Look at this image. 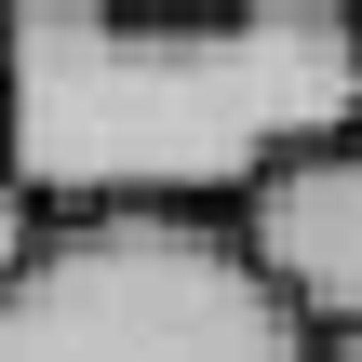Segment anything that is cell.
<instances>
[{"mask_svg": "<svg viewBox=\"0 0 362 362\" xmlns=\"http://www.w3.org/2000/svg\"><path fill=\"white\" fill-rule=\"evenodd\" d=\"M362 134V27L349 0L255 13H0V175L40 228L188 215L228 228L296 148Z\"/></svg>", "mask_w": 362, "mask_h": 362, "instance_id": "1", "label": "cell"}, {"mask_svg": "<svg viewBox=\"0 0 362 362\" xmlns=\"http://www.w3.org/2000/svg\"><path fill=\"white\" fill-rule=\"evenodd\" d=\"M0 362H309V336L228 228L94 215L40 228V255L0 282Z\"/></svg>", "mask_w": 362, "mask_h": 362, "instance_id": "2", "label": "cell"}, {"mask_svg": "<svg viewBox=\"0 0 362 362\" xmlns=\"http://www.w3.org/2000/svg\"><path fill=\"white\" fill-rule=\"evenodd\" d=\"M228 242H242V269L296 309L309 349H349L362 336V134L296 148V161L228 215Z\"/></svg>", "mask_w": 362, "mask_h": 362, "instance_id": "3", "label": "cell"}, {"mask_svg": "<svg viewBox=\"0 0 362 362\" xmlns=\"http://www.w3.org/2000/svg\"><path fill=\"white\" fill-rule=\"evenodd\" d=\"M27 255H40V215H27V188H13V175H0V282H13V269H27Z\"/></svg>", "mask_w": 362, "mask_h": 362, "instance_id": "4", "label": "cell"}, {"mask_svg": "<svg viewBox=\"0 0 362 362\" xmlns=\"http://www.w3.org/2000/svg\"><path fill=\"white\" fill-rule=\"evenodd\" d=\"M309 362H362V336H349V349H309Z\"/></svg>", "mask_w": 362, "mask_h": 362, "instance_id": "5", "label": "cell"}, {"mask_svg": "<svg viewBox=\"0 0 362 362\" xmlns=\"http://www.w3.org/2000/svg\"><path fill=\"white\" fill-rule=\"evenodd\" d=\"M349 27H362V0H349Z\"/></svg>", "mask_w": 362, "mask_h": 362, "instance_id": "6", "label": "cell"}]
</instances>
